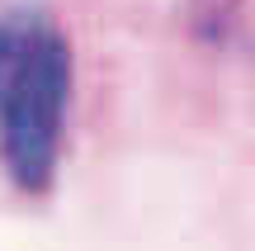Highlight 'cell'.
<instances>
[{
	"instance_id": "1",
	"label": "cell",
	"mask_w": 255,
	"mask_h": 251,
	"mask_svg": "<svg viewBox=\"0 0 255 251\" xmlns=\"http://www.w3.org/2000/svg\"><path fill=\"white\" fill-rule=\"evenodd\" d=\"M71 109V43L33 5L0 14V166L28 195L57 180Z\"/></svg>"
},
{
	"instance_id": "2",
	"label": "cell",
	"mask_w": 255,
	"mask_h": 251,
	"mask_svg": "<svg viewBox=\"0 0 255 251\" xmlns=\"http://www.w3.org/2000/svg\"><path fill=\"white\" fill-rule=\"evenodd\" d=\"M189 24L208 47L255 62V0H189Z\"/></svg>"
}]
</instances>
